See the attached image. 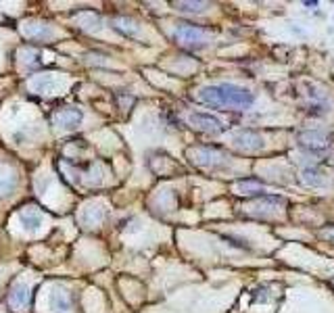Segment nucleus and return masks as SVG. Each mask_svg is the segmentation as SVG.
Wrapping results in <instances>:
<instances>
[{
  "label": "nucleus",
  "instance_id": "nucleus-1",
  "mask_svg": "<svg viewBox=\"0 0 334 313\" xmlns=\"http://www.w3.org/2000/svg\"><path fill=\"white\" fill-rule=\"evenodd\" d=\"M200 103L215 105V107H228V109H249L253 105V94L247 88H240L234 84H217V86H205L197 92Z\"/></svg>",
  "mask_w": 334,
  "mask_h": 313
},
{
  "label": "nucleus",
  "instance_id": "nucleus-2",
  "mask_svg": "<svg viewBox=\"0 0 334 313\" xmlns=\"http://www.w3.org/2000/svg\"><path fill=\"white\" fill-rule=\"evenodd\" d=\"M44 213L40 211L36 205H25L21 207L15 213V224H17V230L21 232V234H27V236H34L38 238V234L42 232V226H44Z\"/></svg>",
  "mask_w": 334,
  "mask_h": 313
},
{
  "label": "nucleus",
  "instance_id": "nucleus-3",
  "mask_svg": "<svg viewBox=\"0 0 334 313\" xmlns=\"http://www.w3.org/2000/svg\"><path fill=\"white\" fill-rule=\"evenodd\" d=\"M6 301H8V307L15 313H25L32 305V282L27 278H17L13 282L11 290H8L6 295Z\"/></svg>",
  "mask_w": 334,
  "mask_h": 313
},
{
  "label": "nucleus",
  "instance_id": "nucleus-4",
  "mask_svg": "<svg viewBox=\"0 0 334 313\" xmlns=\"http://www.w3.org/2000/svg\"><path fill=\"white\" fill-rule=\"evenodd\" d=\"M82 111H77L75 107H61L57 109L53 117H50V121H53V125L57 129H75L79 124H82Z\"/></svg>",
  "mask_w": 334,
  "mask_h": 313
},
{
  "label": "nucleus",
  "instance_id": "nucleus-5",
  "mask_svg": "<svg viewBox=\"0 0 334 313\" xmlns=\"http://www.w3.org/2000/svg\"><path fill=\"white\" fill-rule=\"evenodd\" d=\"M176 42L182 44V46H188V48H197L205 42V34H203V29H199L195 25H180L176 29Z\"/></svg>",
  "mask_w": 334,
  "mask_h": 313
},
{
  "label": "nucleus",
  "instance_id": "nucleus-6",
  "mask_svg": "<svg viewBox=\"0 0 334 313\" xmlns=\"http://www.w3.org/2000/svg\"><path fill=\"white\" fill-rule=\"evenodd\" d=\"M190 124L195 125L200 132H207V134H219L224 132V124L211 113H192L190 115Z\"/></svg>",
  "mask_w": 334,
  "mask_h": 313
},
{
  "label": "nucleus",
  "instance_id": "nucleus-7",
  "mask_svg": "<svg viewBox=\"0 0 334 313\" xmlns=\"http://www.w3.org/2000/svg\"><path fill=\"white\" fill-rule=\"evenodd\" d=\"M46 303H48V307L53 313H67L69 309H71V297H69V292L65 288H59V286L48 290Z\"/></svg>",
  "mask_w": 334,
  "mask_h": 313
},
{
  "label": "nucleus",
  "instance_id": "nucleus-8",
  "mask_svg": "<svg viewBox=\"0 0 334 313\" xmlns=\"http://www.w3.org/2000/svg\"><path fill=\"white\" fill-rule=\"evenodd\" d=\"M21 32L25 38L29 40H36V42H44L53 36V27L48 23H42V21H23L21 23Z\"/></svg>",
  "mask_w": 334,
  "mask_h": 313
},
{
  "label": "nucleus",
  "instance_id": "nucleus-9",
  "mask_svg": "<svg viewBox=\"0 0 334 313\" xmlns=\"http://www.w3.org/2000/svg\"><path fill=\"white\" fill-rule=\"evenodd\" d=\"M234 142L240 150H259V148H263V138L253 132V129H242V132H238Z\"/></svg>",
  "mask_w": 334,
  "mask_h": 313
},
{
  "label": "nucleus",
  "instance_id": "nucleus-10",
  "mask_svg": "<svg viewBox=\"0 0 334 313\" xmlns=\"http://www.w3.org/2000/svg\"><path fill=\"white\" fill-rule=\"evenodd\" d=\"M15 186H17V171L11 165L0 163V198L11 194Z\"/></svg>",
  "mask_w": 334,
  "mask_h": 313
},
{
  "label": "nucleus",
  "instance_id": "nucleus-11",
  "mask_svg": "<svg viewBox=\"0 0 334 313\" xmlns=\"http://www.w3.org/2000/svg\"><path fill=\"white\" fill-rule=\"evenodd\" d=\"M299 142L305 148H313V150H322L330 146V136L322 134V132H303L299 136Z\"/></svg>",
  "mask_w": 334,
  "mask_h": 313
},
{
  "label": "nucleus",
  "instance_id": "nucleus-12",
  "mask_svg": "<svg viewBox=\"0 0 334 313\" xmlns=\"http://www.w3.org/2000/svg\"><path fill=\"white\" fill-rule=\"evenodd\" d=\"M199 153H203L205 155V161L200 165H205V167H211V165H219V163H224V159H228V155L224 153V150H219V148H211V146H200L197 148Z\"/></svg>",
  "mask_w": 334,
  "mask_h": 313
},
{
  "label": "nucleus",
  "instance_id": "nucleus-13",
  "mask_svg": "<svg viewBox=\"0 0 334 313\" xmlns=\"http://www.w3.org/2000/svg\"><path fill=\"white\" fill-rule=\"evenodd\" d=\"M301 182L305 186H322V184H326V178L318 169H305L301 174Z\"/></svg>",
  "mask_w": 334,
  "mask_h": 313
},
{
  "label": "nucleus",
  "instance_id": "nucleus-14",
  "mask_svg": "<svg viewBox=\"0 0 334 313\" xmlns=\"http://www.w3.org/2000/svg\"><path fill=\"white\" fill-rule=\"evenodd\" d=\"M174 6L182 13H203L207 11V2H174Z\"/></svg>",
  "mask_w": 334,
  "mask_h": 313
},
{
  "label": "nucleus",
  "instance_id": "nucleus-15",
  "mask_svg": "<svg viewBox=\"0 0 334 313\" xmlns=\"http://www.w3.org/2000/svg\"><path fill=\"white\" fill-rule=\"evenodd\" d=\"M238 190H242V194H253L257 190V192H261V184L255 180H245V182H238Z\"/></svg>",
  "mask_w": 334,
  "mask_h": 313
}]
</instances>
